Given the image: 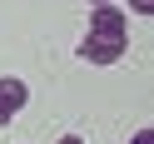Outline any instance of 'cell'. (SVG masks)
Wrapping results in <instances>:
<instances>
[{"label": "cell", "mask_w": 154, "mask_h": 144, "mask_svg": "<svg viewBox=\"0 0 154 144\" xmlns=\"http://www.w3.org/2000/svg\"><path fill=\"white\" fill-rule=\"evenodd\" d=\"M90 35H104V40H129V15H124L114 0H104V5H94V10H90Z\"/></svg>", "instance_id": "cell-1"}, {"label": "cell", "mask_w": 154, "mask_h": 144, "mask_svg": "<svg viewBox=\"0 0 154 144\" xmlns=\"http://www.w3.org/2000/svg\"><path fill=\"white\" fill-rule=\"evenodd\" d=\"M124 50H129V40H104V35H85L75 55H80L85 65H114V60H124Z\"/></svg>", "instance_id": "cell-2"}, {"label": "cell", "mask_w": 154, "mask_h": 144, "mask_svg": "<svg viewBox=\"0 0 154 144\" xmlns=\"http://www.w3.org/2000/svg\"><path fill=\"white\" fill-rule=\"evenodd\" d=\"M25 100H30L25 80H0V124H10L15 114L25 109Z\"/></svg>", "instance_id": "cell-3"}, {"label": "cell", "mask_w": 154, "mask_h": 144, "mask_svg": "<svg viewBox=\"0 0 154 144\" xmlns=\"http://www.w3.org/2000/svg\"><path fill=\"white\" fill-rule=\"evenodd\" d=\"M129 15H154V0H129Z\"/></svg>", "instance_id": "cell-4"}, {"label": "cell", "mask_w": 154, "mask_h": 144, "mask_svg": "<svg viewBox=\"0 0 154 144\" xmlns=\"http://www.w3.org/2000/svg\"><path fill=\"white\" fill-rule=\"evenodd\" d=\"M129 144H154V129H139V134H134Z\"/></svg>", "instance_id": "cell-5"}, {"label": "cell", "mask_w": 154, "mask_h": 144, "mask_svg": "<svg viewBox=\"0 0 154 144\" xmlns=\"http://www.w3.org/2000/svg\"><path fill=\"white\" fill-rule=\"evenodd\" d=\"M55 144H85V134H60Z\"/></svg>", "instance_id": "cell-6"}, {"label": "cell", "mask_w": 154, "mask_h": 144, "mask_svg": "<svg viewBox=\"0 0 154 144\" xmlns=\"http://www.w3.org/2000/svg\"><path fill=\"white\" fill-rule=\"evenodd\" d=\"M90 5H104V0H90Z\"/></svg>", "instance_id": "cell-7"}]
</instances>
